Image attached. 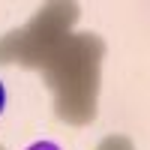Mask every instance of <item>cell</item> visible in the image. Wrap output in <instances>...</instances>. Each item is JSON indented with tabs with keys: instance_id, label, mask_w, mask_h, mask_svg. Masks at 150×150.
I'll use <instances>...</instances> for the list:
<instances>
[{
	"instance_id": "1",
	"label": "cell",
	"mask_w": 150,
	"mask_h": 150,
	"mask_svg": "<svg viewBox=\"0 0 150 150\" xmlns=\"http://www.w3.org/2000/svg\"><path fill=\"white\" fill-rule=\"evenodd\" d=\"M27 150H60V147H57L54 141H33Z\"/></svg>"
},
{
	"instance_id": "2",
	"label": "cell",
	"mask_w": 150,
	"mask_h": 150,
	"mask_svg": "<svg viewBox=\"0 0 150 150\" xmlns=\"http://www.w3.org/2000/svg\"><path fill=\"white\" fill-rule=\"evenodd\" d=\"M3 108H6V87L0 81V114H3Z\"/></svg>"
}]
</instances>
